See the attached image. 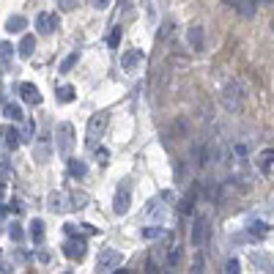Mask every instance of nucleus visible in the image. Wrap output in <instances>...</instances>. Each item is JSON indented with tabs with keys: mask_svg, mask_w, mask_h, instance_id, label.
Returning a JSON list of instances; mask_svg holds the SVG:
<instances>
[{
	"mask_svg": "<svg viewBox=\"0 0 274 274\" xmlns=\"http://www.w3.org/2000/svg\"><path fill=\"white\" fill-rule=\"evenodd\" d=\"M60 11H74V8L80 6V0H58Z\"/></svg>",
	"mask_w": 274,
	"mask_h": 274,
	"instance_id": "obj_34",
	"label": "nucleus"
},
{
	"mask_svg": "<svg viewBox=\"0 0 274 274\" xmlns=\"http://www.w3.org/2000/svg\"><path fill=\"white\" fill-rule=\"evenodd\" d=\"M8 211H11V209H8V206H3V203H0V217H3V214H8Z\"/></svg>",
	"mask_w": 274,
	"mask_h": 274,
	"instance_id": "obj_42",
	"label": "nucleus"
},
{
	"mask_svg": "<svg viewBox=\"0 0 274 274\" xmlns=\"http://www.w3.org/2000/svg\"><path fill=\"white\" fill-rule=\"evenodd\" d=\"M44 236H47V225H44V220H30V241L36 247H42L44 244Z\"/></svg>",
	"mask_w": 274,
	"mask_h": 274,
	"instance_id": "obj_16",
	"label": "nucleus"
},
{
	"mask_svg": "<svg viewBox=\"0 0 274 274\" xmlns=\"http://www.w3.org/2000/svg\"><path fill=\"white\" fill-rule=\"evenodd\" d=\"M181 261H184V250H181L179 244H173L170 250H167V255H165V266L176 269V266H181Z\"/></svg>",
	"mask_w": 274,
	"mask_h": 274,
	"instance_id": "obj_18",
	"label": "nucleus"
},
{
	"mask_svg": "<svg viewBox=\"0 0 274 274\" xmlns=\"http://www.w3.org/2000/svg\"><path fill=\"white\" fill-rule=\"evenodd\" d=\"M17 49H19V58H30V55L36 52V36H33V33H25Z\"/></svg>",
	"mask_w": 274,
	"mask_h": 274,
	"instance_id": "obj_17",
	"label": "nucleus"
},
{
	"mask_svg": "<svg viewBox=\"0 0 274 274\" xmlns=\"http://www.w3.org/2000/svg\"><path fill=\"white\" fill-rule=\"evenodd\" d=\"M3 135H6V145H8V151H14L19 143H22V132H19L17 126H8V129L3 132Z\"/></svg>",
	"mask_w": 274,
	"mask_h": 274,
	"instance_id": "obj_23",
	"label": "nucleus"
},
{
	"mask_svg": "<svg viewBox=\"0 0 274 274\" xmlns=\"http://www.w3.org/2000/svg\"><path fill=\"white\" fill-rule=\"evenodd\" d=\"M6 200V189H0V203Z\"/></svg>",
	"mask_w": 274,
	"mask_h": 274,
	"instance_id": "obj_43",
	"label": "nucleus"
},
{
	"mask_svg": "<svg viewBox=\"0 0 274 274\" xmlns=\"http://www.w3.org/2000/svg\"><path fill=\"white\" fill-rule=\"evenodd\" d=\"M255 162H258V173H263V176H272L274 173V151L272 148L261 151Z\"/></svg>",
	"mask_w": 274,
	"mask_h": 274,
	"instance_id": "obj_14",
	"label": "nucleus"
},
{
	"mask_svg": "<svg viewBox=\"0 0 274 274\" xmlns=\"http://www.w3.org/2000/svg\"><path fill=\"white\" fill-rule=\"evenodd\" d=\"M47 206L49 211H55V214H60V211H72V200H69V192H49L47 195Z\"/></svg>",
	"mask_w": 274,
	"mask_h": 274,
	"instance_id": "obj_9",
	"label": "nucleus"
},
{
	"mask_svg": "<svg viewBox=\"0 0 274 274\" xmlns=\"http://www.w3.org/2000/svg\"><path fill=\"white\" fill-rule=\"evenodd\" d=\"M143 49H126L124 55H121V69H124V72H135L137 66L143 63Z\"/></svg>",
	"mask_w": 274,
	"mask_h": 274,
	"instance_id": "obj_10",
	"label": "nucleus"
},
{
	"mask_svg": "<svg viewBox=\"0 0 274 274\" xmlns=\"http://www.w3.org/2000/svg\"><path fill=\"white\" fill-rule=\"evenodd\" d=\"M74 96H77V93H74L72 85H60V88H58V101H60V104H69V101H74Z\"/></svg>",
	"mask_w": 274,
	"mask_h": 274,
	"instance_id": "obj_30",
	"label": "nucleus"
},
{
	"mask_svg": "<svg viewBox=\"0 0 274 274\" xmlns=\"http://www.w3.org/2000/svg\"><path fill=\"white\" fill-rule=\"evenodd\" d=\"M0 233H3V228H0Z\"/></svg>",
	"mask_w": 274,
	"mask_h": 274,
	"instance_id": "obj_47",
	"label": "nucleus"
},
{
	"mask_svg": "<svg viewBox=\"0 0 274 274\" xmlns=\"http://www.w3.org/2000/svg\"><path fill=\"white\" fill-rule=\"evenodd\" d=\"M93 6H96V8H107L110 0H93Z\"/></svg>",
	"mask_w": 274,
	"mask_h": 274,
	"instance_id": "obj_39",
	"label": "nucleus"
},
{
	"mask_svg": "<svg viewBox=\"0 0 274 274\" xmlns=\"http://www.w3.org/2000/svg\"><path fill=\"white\" fill-rule=\"evenodd\" d=\"M252 261H255V266H266V272H274V261H269L266 255H252Z\"/></svg>",
	"mask_w": 274,
	"mask_h": 274,
	"instance_id": "obj_31",
	"label": "nucleus"
},
{
	"mask_svg": "<svg viewBox=\"0 0 274 274\" xmlns=\"http://www.w3.org/2000/svg\"><path fill=\"white\" fill-rule=\"evenodd\" d=\"M121 261H124V255H121V252H115V250H101L96 269H99V272H115V269L121 266Z\"/></svg>",
	"mask_w": 274,
	"mask_h": 274,
	"instance_id": "obj_8",
	"label": "nucleus"
},
{
	"mask_svg": "<svg viewBox=\"0 0 274 274\" xmlns=\"http://www.w3.org/2000/svg\"><path fill=\"white\" fill-rule=\"evenodd\" d=\"M77 60H80V49H74L72 55H66L63 60H60V66H58V72L60 74H66V72H72L74 66H77Z\"/></svg>",
	"mask_w": 274,
	"mask_h": 274,
	"instance_id": "obj_25",
	"label": "nucleus"
},
{
	"mask_svg": "<svg viewBox=\"0 0 274 274\" xmlns=\"http://www.w3.org/2000/svg\"><path fill=\"white\" fill-rule=\"evenodd\" d=\"M14 52H17V47H14V44L0 42V63H3V66H8V60L14 58Z\"/></svg>",
	"mask_w": 274,
	"mask_h": 274,
	"instance_id": "obj_28",
	"label": "nucleus"
},
{
	"mask_svg": "<svg viewBox=\"0 0 274 274\" xmlns=\"http://www.w3.org/2000/svg\"><path fill=\"white\" fill-rule=\"evenodd\" d=\"M8 209H11L14 214L19 217V214H22V203H19V200H11V206H8Z\"/></svg>",
	"mask_w": 274,
	"mask_h": 274,
	"instance_id": "obj_38",
	"label": "nucleus"
},
{
	"mask_svg": "<svg viewBox=\"0 0 274 274\" xmlns=\"http://www.w3.org/2000/svg\"><path fill=\"white\" fill-rule=\"evenodd\" d=\"M69 200H72V209H85L91 203V197L85 195V192H80V189H72L69 192Z\"/></svg>",
	"mask_w": 274,
	"mask_h": 274,
	"instance_id": "obj_24",
	"label": "nucleus"
},
{
	"mask_svg": "<svg viewBox=\"0 0 274 274\" xmlns=\"http://www.w3.org/2000/svg\"><path fill=\"white\" fill-rule=\"evenodd\" d=\"M17 91H19V96H22V101H28V104H42V93H39V88L33 83H19Z\"/></svg>",
	"mask_w": 274,
	"mask_h": 274,
	"instance_id": "obj_12",
	"label": "nucleus"
},
{
	"mask_svg": "<svg viewBox=\"0 0 274 274\" xmlns=\"http://www.w3.org/2000/svg\"><path fill=\"white\" fill-rule=\"evenodd\" d=\"M66 170H69V176H72L74 181H83L85 176H88V165H85L83 159H74V156L66 159Z\"/></svg>",
	"mask_w": 274,
	"mask_h": 274,
	"instance_id": "obj_13",
	"label": "nucleus"
},
{
	"mask_svg": "<svg viewBox=\"0 0 274 274\" xmlns=\"http://www.w3.org/2000/svg\"><path fill=\"white\" fill-rule=\"evenodd\" d=\"M3 115H6L8 121H25V113H22V107H19L17 101H8V104H3Z\"/></svg>",
	"mask_w": 274,
	"mask_h": 274,
	"instance_id": "obj_19",
	"label": "nucleus"
},
{
	"mask_svg": "<svg viewBox=\"0 0 274 274\" xmlns=\"http://www.w3.org/2000/svg\"><path fill=\"white\" fill-rule=\"evenodd\" d=\"M85 247H88V241H85V238H69V236H66V241L60 244V252H63L69 261H83L85 252H88Z\"/></svg>",
	"mask_w": 274,
	"mask_h": 274,
	"instance_id": "obj_6",
	"label": "nucleus"
},
{
	"mask_svg": "<svg viewBox=\"0 0 274 274\" xmlns=\"http://www.w3.org/2000/svg\"><path fill=\"white\" fill-rule=\"evenodd\" d=\"M222 104H225V110H230V113L244 107V85L236 83V80H228V83L222 85Z\"/></svg>",
	"mask_w": 274,
	"mask_h": 274,
	"instance_id": "obj_2",
	"label": "nucleus"
},
{
	"mask_svg": "<svg viewBox=\"0 0 274 274\" xmlns=\"http://www.w3.org/2000/svg\"><path fill=\"white\" fill-rule=\"evenodd\" d=\"M258 3H272V0H258Z\"/></svg>",
	"mask_w": 274,
	"mask_h": 274,
	"instance_id": "obj_45",
	"label": "nucleus"
},
{
	"mask_svg": "<svg viewBox=\"0 0 274 274\" xmlns=\"http://www.w3.org/2000/svg\"><path fill=\"white\" fill-rule=\"evenodd\" d=\"M192 247H197V250H203V247L209 244V238H211V225L206 217H197L195 222H192Z\"/></svg>",
	"mask_w": 274,
	"mask_h": 274,
	"instance_id": "obj_4",
	"label": "nucleus"
},
{
	"mask_svg": "<svg viewBox=\"0 0 274 274\" xmlns=\"http://www.w3.org/2000/svg\"><path fill=\"white\" fill-rule=\"evenodd\" d=\"M30 140H33V121H28L25 132H22V143H30Z\"/></svg>",
	"mask_w": 274,
	"mask_h": 274,
	"instance_id": "obj_36",
	"label": "nucleus"
},
{
	"mask_svg": "<svg viewBox=\"0 0 274 274\" xmlns=\"http://www.w3.org/2000/svg\"><path fill=\"white\" fill-rule=\"evenodd\" d=\"M258 0H236L233 3V11L238 14V17H244V19H250V17H255V11H258Z\"/></svg>",
	"mask_w": 274,
	"mask_h": 274,
	"instance_id": "obj_15",
	"label": "nucleus"
},
{
	"mask_svg": "<svg viewBox=\"0 0 274 274\" xmlns=\"http://www.w3.org/2000/svg\"><path fill=\"white\" fill-rule=\"evenodd\" d=\"M33 156H36L39 162H49V156H52V148H49V143L47 140H39V145H36V151H33Z\"/></svg>",
	"mask_w": 274,
	"mask_h": 274,
	"instance_id": "obj_26",
	"label": "nucleus"
},
{
	"mask_svg": "<svg viewBox=\"0 0 274 274\" xmlns=\"http://www.w3.org/2000/svg\"><path fill=\"white\" fill-rule=\"evenodd\" d=\"M225 272L228 274H238V272H241V263H238L236 258H230V261L225 263Z\"/></svg>",
	"mask_w": 274,
	"mask_h": 274,
	"instance_id": "obj_35",
	"label": "nucleus"
},
{
	"mask_svg": "<svg viewBox=\"0 0 274 274\" xmlns=\"http://www.w3.org/2000/svg\"><path fill=\"white\" fill-rule=\"evenodd\" d=\"M186 39H189V47L195 49V52H203V49H206V30H203L200 25H192Z\"/></svg>",
	"mask_w": 274,
	"mask_h": 274,
	"instance_id": "obj_11",
	"label": "nucleus"
},
{
	"mask_svg": "<svg viewBox=\"0 0 274 274\" xmlns=\"http://www.w3.org/2000/svg\"><path fill=\"white\" fill-rule=\"evenodd\" d=\"M25 25H28V19H25L22 14H14V17L6 19V30H8V33H22Z\"/></svg>",
	"mask_w": 274,
	"mask_h": 274,
	"instance_id": "obj_21",
	"label": "nucleus"
},
{
	"mask_svg": "<svg viewBox=\"0 0 274 274\" xmlns=\"http://www.w3.org/2000/svg\"><path fill=\"white\" fill-rule=\"evenodd\" d=\"M8 236H11V241H14V244H22V241H25V238H28V236H25V228L22 225H19V222H14V225H8Z\"/></svg>",
	"mask_w": 274,
	"mask_h": 274,
	"instance_id": "obj_27",
	"label": "nucleus"
},
{
	"mask_svg": "<svg viewBox=\"0 0 274 274\" xmlns=\"http://www.w3.org/2000/svg\"><path fill=\"white\" fill-rule=\"evenodd\" d=\"M121 33H124V28H121V25H113V30L107 33V47H110V49H118V44H121Z\"/></svg>",
	"mask_w": 274,
	"mask_h": 274,
	"instance_id": "obj_29",
	"label": "nucleus"
},
{
	"mask_svg": "<svg viewBox=\"0 0 274 274\" xmlns=\"http://www.w3.org/2000/svg\"><path fill=\"white\" fill-rule=\"evenodd\" d=\"M6 184H8V181H6V176L0 173V189H6Z\"/></svg>",
	"mask_w": 274,
	"mask_h": 274,
	"instance_id": "obj_40",
	"label": "nucleus"
},
{
	"mask_svg": "<svg viewBox=\"0 0 274 274\" xmlns=\"http://www.w3.org/2000/svg\"><path fill=\"white\" fill-rule=\"evenodd\" d=\"M129 206H132V189H129V184H126V179H124L118 186H115L113 211H115V214H118V217H124L126 211H129Z\"/></svg>",
	"mask_w": 274,
	"mask_h": 274,
	"instance_id": "obj_5",
	"label": "nucleus"
},
{
	"mask_svg": "<svg viewBox=\"0 0 274 274\" xmlns=\"http://www.w3.org/2000/svg\"><path fill=\"white\" fill-rule=\"evenodd\" d=\"M60 28V17L52 11H39L36 14V30L42 33V36H49V33H55V30Z\"/></svg>",
	"mask_w": 274,
	"mask_h": 274,
	"instance_id": "obj_7",
	"label": "nucleus"
},
{
	"mask_svg": "<svg viewBox=\"0 0 274 274\" xmlns=\"http://www.w3.org/2000/svg\"><path fill=\"white\" fill-rule=\"evenodd\" d=\"M96 162H99V165H107V162H110V151L96 145Z\"/></svg>",
	"mask_w": 274,
	"mask_h": 274,
	"instance_id": "obj_33",
	"label": "nucleus"
},
{
	"mask_svg": "<svg viewBox=\"0 0 274 274\" xmlns=\"http://www.w3.org/2000/svg\"><path fill=\"white\" fill-rule=\"evenodd\" d=\"M272 30H274V19H272Z\"/></svg>",
	"mask_w": 274,
	"mask_h": 274,
	"instance_id": "obj_46",
	"label": "nucleus"
},
{
	"mask_svg": "<svg viewBox=\"0 0 274 274\" xmlns=\"http://www.w3.org/2000/svg\"><path fill=\"white\" fill-rule=\"evenodd\" d=\"M247 236L250 238H266L269 236V225L266 222H250V225H247Z\"/></svg>",
	"mask_w": 274,
	"mask_h": 274,
	"instance_id": "obj_22",
	"label": "nucleus"
},
{
	"mask_svg": "<svg viewBox=\"0 0 274 274\" xmlns=\"http://www.w3.org/2000/svg\"><path fill=\"white\" fill-rule=\"evenodd\" d=\"M107 124H110V110H99V113L91 115L88 135H85V145H88V148H96V145H99V140L104 137V132H107Z\"/></svg>",
	"mask_w": 274,
	"mask_h": 274,
	"instance_id": "obj_1",
	"label": "nucleus"
},
{
	"mask_svg": "<svg viewBox=\"0 0 274 274\" xmlns=\"http://www.w3.org/2000/svg\"><path fill=\"white\" fill-rule=\"evenodd\" d=\"M0 272H8V266L3 263V252H0Z\"/></svg>",
	"mask_w": 274,
	"mask_h": 274,
	"instance_id": "obj_41",
	"label": "nucleus"
},
{
	"mask_svg": "<svg viewBox=\"0 0 274 274\" xmlns=\"http://www.w3.org/2000/svg\"><path fill=\"white\" fill-rule=\"evenodd\" d=\"M140 233H143V238H159L165 230H162V228H156V225H151V228H143Z\"/></svg>",
	"mask_w": 274,
	"mask_h": 274,
	"instance_id": "obj_32",
	"label": "nucleus"
},
{
	"mask_svg": "<svg viewBox=\"0 0 274 274\" xmlns=\"http://www.w3.org/2000/svg\"><path fill=\"white\" fill-rule=\"evenodd\" d=\"M225 3H228V6H230V8H233V3H236V0H225Z\"/></svg>",
	"mask_w": 274,
	"mask_h": 274,
	"instance_id": "obj_44",
	"label": "nucleus"
},
{
	"mask_svg": "<svg viewBox=\"0 0 274 274\" xmlns=\"http://www.w3.org/2000/svg\"><path fill=\"white\" fill-rule=\"evenodd\" d=\"M195 206H197V192H186V195H184V200H181V206H179V211H181L184 217H192Z\"/></svg>",
	"mask_w": 274,
	"mask_h": 274,
	"instance_id": "obj_20",
	"label": "nucleus"
},
{
	"mask_svg": "<svg viewBox=\"0 0 274 274\" xmlns=\"http://www.w3.org/2000/svg\"><path fill=\"white\" fill-rule=\"evenodd\" d=\"M74 143H77V137H74V126L69 124V121H63V124L55 126V145H58V154L60 156L72 154Z\"/></svg>",
	"mask_w": 274,
	"mask_h": 274,
	"instance_id": "obj_3",
	"label": "nucleus"
},
{
	"mask_svg": "<svg viewBox=\"0 0 274 274\" xmlns=\"http://www.w3.org/2000/svg\"><path fill=\"white\" fill-rule=\"evenodd\" d=\"M145 272H162V269L156 266V261H154V258H145Z\"/></svg>",
	"mask_w": 274,
	"mask_h": 274,
	"instance_id": "obj_37",
	"label": "nucleus"
}]
</instances>
